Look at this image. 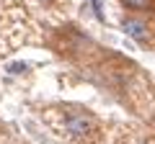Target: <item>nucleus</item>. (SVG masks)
<instances>
[{"label":"nucleus","instance_id":"1","mask_svg":"<svg viewBox=\"0 0 155 144\" xmlns=\"http://www.w3.org/2000/svg\"><path fill=\"white\" fill-rule=\"evenodd\" d=\"M62 126L72 139H91L96 134V129H98V124H96V116L91 111L70 108L65 113V118H62Z\"/></svg>","mask_w":155,"mask_h":144},{"label":"nucleus","instance_id":"4","mask_svg":"<svg viewBox=\"0 0 155 144\" xmlns=\"http://www.w3.org/2000/svg\"><path fill=\"white\" fill-rule=\"evenodd\" d=\"M21 70H26V67H21V62H13V64L8 67V72H21Z\"/></svg>","mask_w":155,"mask_h":144},{"label":"nucleus","instance_id":"2","mask_svg":"<svg viewBox=\"0 0 155 144\" xmlns=\"http://www.w3.org/2000/svg\"><path fill=\"white\" fill-rule=\"evenodd\" d=\"M122 31L127 33L129 39L140 41V44L150 41V28H147V21H142V18H137V16H124V18H122Z\"/></svg>","mask_w":155,"mask_h":144},{"label":"nucleus","instance_id":"3","mask_svg":"<svg viewBox=\"0 0 155 144\" xmlns=\"http://www.w3.org/2000/svg\"><path fill=\"white\" fill-rule=\"evenodd\" d=\"M153 0H122V5L127 11H147Z\"/></svg>","mask_w":155,"mask_h":144}]
</instances>
